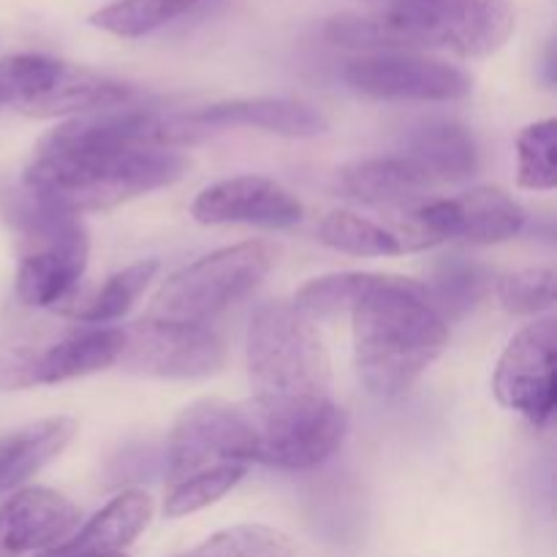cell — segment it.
<instances>
[{"label": "cell", "instance_id": "obj_20", "mask_svg": "<svg viewBox=\"0 0 557 557\" xmlns=\"http://www.w3.org/2000/svg\"><path fill=\"white\" fill-rule=\"evenodd\" d=\"M411 161H417L438 183H462L479 172V147L471 131L455 120H428L406 139Z\"/></svg>", "mask_w": 557, "mask_h": 557}, {"label": "cell", "instance_id": "obj_4", "mask_svg": "<svg viewBox=\"0 0 557 557\" xmlns=\"http://www.w3.org/2000/svg\"><path fill=\"white\" fill-rule=\"evenodd\" d=\"M248 373L253 400L272 408L332 403L330 354L313 321L292 302L256 310L248 330Z\"/></svg>", "mask_w": 557, "mask_h": 557}, {"label": "cell", "instance_id": "obj_29", "mask_svg": "<svg viewBox=\"0 0 557 557\" xmlns=\"http://www.w3.org/2000/svg\"><path fill=\"white\" fill-rule=\"evenodd\" d=\"M484 286H487V275L482 272V267L451 261L435 277V286H428V294L435 308H438V313L449 321L466 313L468 308H473L482 299Z\"/></svg>", "mask_w": 557, "mask_h": 557}, {"label": "cell", "instance_id": "obj_21", "mask_svg": "<svg viewBox=\"0 0 557 557\" xmlns=\"http://www.w3.org/2000/svg\"><path fill=\"white\" fill-rule=\"evenodd\" d=\"M76 422L52 417L0 435V493L22 487L74 441Z\"/></svg>", "mask_w": 557, "mask_h": 557}, {"label": "cell", "instance_id": "obj_24", "mask_svg": "<svg viewBox=\"0 0 557 557\" xmlns=\"http://www.w3.org/2000/svg\"><path fill=\"white\" fill-rule=\"evenodd\" d=\"M319 239L341 253L351 256H397L403 253L400 239L395 232L379 226L370 218L357 215V212L337 210L330 212L319 223Z\"/></svg>", "mask_w": 557, "mask_h": 557}, {"label": "cell", "instance_id": "obj_7", "mask_svg": "<svg viewBox=\"0 0 557 557\" xmlns=\"http://www.w3.org/2000/svg\"><path fill=\"white\" fill-rule=\"evenodd\" d=\"M14 215L30 245L16 270V297L30 308L63 302L85 275L90 259L85 223L79 215L54 210L33 196H25Z\"/></svg>", "mask_w": 557, "mask_h": 557}, {"label": "cell", "instance_id": "obj_14", "mask_svg": "<svg viewBox=\"0 0 557 557\" xmlns=\"http://www.w3.org/2000/svg\"><path fill=\"white\" fill-rule=\"evenodd\" d=\"M302 201L281 183L259 174H239L201 190L190 205L194 221L205 226L248 223V226L288 228L302 221Z\"/></svg>", "mask_w": 557, "mask_h": 557}, {"label": "cell", "instance_id": "obj_9", "mask_svg": "<svg viewBox=\"0 0 557 557\" xmlns=\"http://www.w3.org/2000/svg\"><path fill=\"white\" fill-rule=\"evenodd\" d=\"M256 430L248 403L201 400L185 408L166 441L169 484L223 466L253 460Z\"/></svg>", "mask_w": 557, "mask_h": 557}, {"label": "cell", "instance_id": "obj_27", "mask_svg": "<svg viewBox=\"0 0 557 557\" xmlns=\"http://www.w3.org/2000/svg\"><path fill=\"white\" fill-rule=\"evenodd\" d=\"M557 123L553 117L533 123L517 136V183L528 190H553L557 185Z\"/></svg>", "mask_w": 557, "mask_h": 557}, {"label": "cell", "instance_id": "obj_19", "mask_svg": "<svg viewBox=\"0 0 557 557\" xmlns=\"http://www.w3.org/2000/svg\"><path fill=\"white\" fill-rule=\"evenodd\" d=\"M152 498L145 490H123L114 495L79 533L38 557H120L145 533L152 520Z\"/></svg>", "mask_w": 557, "mask_h": 557}, {"label": "cell", "instance_id": "obj_30", "mask_svg": "<svg viewBox=\"0 0 557 557\" xmlns=\"http://www.w3.org/2000/svg\"><path fill=\"white\" fill-rule=\"evenodd\" d=\"M498 299L509 313L536 315L555 305V272L547 267L509 272L498 281Z\"/></svg>", "mask_w": 557, "mask_h": 557}, {"label": "cell", "instance_id": "obj_18", "mask_svg": "<svg viewBox=\"0 0 557 557\" xmlns=\"http://www.w3.org/2000/svg\"><path fill=\"white\" fill-rule=\"evenodd\" d=\"M185 125L190 128H228V125H248V128L270 131V134L308 139L326 131V120L310 103L292 101V98H237L201 107L185 114Z\"/></svg>", "mask_w": 557, "mask_h": 557}, {"label": "cell", "instance_id": "obj_32", "mask_svg": "<svg viewBox=\"0 0 557 557\" xmlns=\"http://www.w3.org/2000/svg\"><path fill=\"white\" fill-rule=\"evenodd\" d=\"M0 107H3V98H0Z\"/></svg>", "mask_w": 557, "mask_h": 557}, {"label": "cell", "instance_id": "obj_5", "mask_svg": "<svg viewBox=\"0 0 557 557\" xmlns=\"http://www.w3.org/2000/svg\"><path fill=\"white\" fill-rule=\"evenodd\" d=\"M272 261L275 250L267 243H239L215 250L174 272L152 297L147 319L205 326L218 313L248 297L272 270Z\"/></svg>", "mask_w": 557, "mask_h": 557}, {"label": "cell", "instance_id": "obj_16", "mask_svg": "<svg viewBox=\"0 0 557 557\" xmlns=\"http://www.w3.org/2000/svg\"><path fill=\"white\" fill-rule=\"evenodd\" d=\"M341 188L359 205L406 215L430 199L435 180L408 156H381L343 169Z\"/></svg>", "mask_w": 557, "mask_h": 557}, {"label": "cell", "instance_id": "obj_11", "mask_svg": "<svg viewBox=\"0 0 557 557\" xmlns=\"http://www.w3.org/2000/svg\"><path fill=\"white\" fill-rule=\"evenodd\" d=\"M348 85L379 101H460L471 76L457 65L417 52H370L348 60Z\"/></svg>", "mask_w": 557, "mask_h": 557}, {"label": "cell", "instance_id": "obj_8", "mask_svg": "<svg viewBox=\"0 0 557 557\" xmlns=\"http://www.w3.org/2000/svg\"><path fill=\"white\" fill-rule=\"evenodd\" d=\"M525 226V210L500 188H471L455 199H428L400 218L395 237L403 250H422L446 239L498 245Z\"/></svg>", "mask_w": 557, "mask_h": 557}, {"label": "cell", "instance_id": "obj_1", "mask_svg": "<svg viewBox=\"0 0 557 557\" xmlns=\"http://www.w3.org/2000/svg\"><path fill=\"white\" fill-rule=\"evenodd\" d=\"M172 139V125L145 109L79 114L38 141L25 190L71 215L112 210L188 172V158L169 147Z\"/></svg>", "mask_w": 557, "mask_h": 557}, {"label": "cell", "instance_id": "obj_31", "mask_svg": "<svg viewBox=\"0 0 557 557\" xmlns=\"http://www.w3.org/2000/svg\"><path fill=\"white\" fill-rule=\"evenodd\" d=\"M368 3H373V5H386V3H395V0H368Z\"/></svg>", "mask_w": 557, "mask_h": 557}, {"label": "cell", "instance_id": "obj_15", "mask_svg": "<svg viewBox=\"0 0 557 557\" xmlns=\"http://www.w3.org/2000/svg\"><path fill=\"white\" fill-rule=\"evenodd\" d=\"M79 520V506L54 490H16L0 504V557L47 553L63 544Z\"/></svg>", "mask_w": 557, "mask_h": 557}, {"label": "cell", "instance_id": "obj_2", "mask_svg": "<svg viewBox=\"0 0 557 557\" xmlns=\"http://www.w3.org/2000/svg\"><path fill=\"white\" fill-rule=\"evenodd\" d=\"M351 319L359 379L379 397L411 389L449 343V321L411 277L370 272Z\"/></svg>", "mask_w": 557, "mask_h": 557}, {"label": "cell", "instance_id": "obj_3", "mask_svg": "<svg viewBox=\"0 0 557 557\" xmlns=\"http://www.w3.org/2000/svg\"><path fill=\"white\" fill-rule=\"evenodd\" d=\"M515 27L509 0H395L368 14L335 16L326 38L368 52L444 49L457 58H487L509 41Z\"/></svg>", "mask_w": 557, "mask_h": 557}, {"label": "cell", "instance_id": "obj_28", "mask_svg": "<svg viewBox=\"0 0 557 557\" xmlns=\"http://www.w3.org/2000/svg\"><path fill=\"white\" fill-rule=\"evenodd\" d=\"M370 272H341V275H324L313 277L305 283L294 297V308L305 313L308 319H326V315L351 313L354 302L362 297L364 286H368Z\"/></svg>", "mask_w": 557, "mask_h": 557}, {"label": "cell", "instance_id": "obj_33", "mask_svg": "<svg viewBox=\"0 0 557 557\" xmlns=\"http://www.w3.org/2000/svg\"><path fill=\"white\" fill-rule=\"evenodd\" d=\"M120 557H125V555H120Z\"/></svg>", "mask_w": 557, "mask_h": 557}, {"label": "cell", "instance_id": "obj_10", "mask_svg": "<svg viewBox=\"0 0 557 557\" xmlns=\"http://www.w3.org/2000/svg\"><path fill=\"white\" fill-rule=\"evenodd\" d=\"M256 430L253 462L305 471L330 460L346 438L348 419L335 400L310 408H272L248 400Z\"/></svg>", "mask_w": 557, "mask_h": 557}, {"label": "cell", "instance_id": "obj_6", "mask_svg": "<svg viewBox=\"0 0 557 557\" xmlns=\"http://www.w3.org/2000/svg\"><path fill=\"white\" fill-rule=\"evenodd\" d=\"M0 98L27 117H65L128 107L134 90L98 71L49 54L0 58Z\"/></svg>", "mask_w": 557, "mask_h": 557}, {"label": "cell", "instance_id": "obj_17", "mask_svg": "<svg viewBox=\"0 0 557 557\" xmlns=\"http://www.w3.org/2000/svg\"><path fill=\"white\" fill-rule=\"evenodd\" d=\"M123 343L125 330L98 326V330L71 332L49 348L25 346L27 389L30 386L63 384V381L112 368V364H117Z\"/></svg>", "mask_w": 557, "mask_h": 557}, {"label": "cell", "instance_id": "obj_12", "mask_svg": "<svg viewBox=\"0 0 557 557\" xmlns=\"http://www.w3.org/2000/svg\"><path fill=\"white\" fill-rule=\"evenodd\" d=\"M226 359V346L207 326L163 324L145 319L125 330L117 364L128 373L156 379H201L215 373Z\"/></svg>", "mask_w": 557, "mask_h": 557}, {"label": "cell", "instance_id": "obj_13", "mask_svg": "<svg viewBox=\"0 0 557 557\" xmlns=\"http://www.w3.org/2000/svg\"><path fill=\"white\" fill-rule=\"evenodd\" d=\"M555 321H536L511 337L495 368L493 389L500 406L522 413L536 428H544L555 411Z\"/></svg>", "mask_w": 557, "mask_h": 557}, {"label": "cell", "instance_id": "obj_25", "mask_svg": "<svg viewBox=\"0 0 557 557\" xmlns=\"http://www.w3.org/2000/svg\"><path fill=\"white\" fill-rule=\"evenodd\" d=\"M248 468L243 462H223V466L207 468V471L185 476L180 482L169 484L166 504H163V515L177 520V517L196 515V511L207 509V506L218 504L226 493H232L245 476Z\"/></svg>", "mask_w": 557, "mask_h": 557}, {"label": "cell", "instance_id": "obj_22", "mask_svg": "<svg viewBox=\"0 0 557 557\" xmlns=\"http://www.w3.org/2000/svg\"><path fill=\"white\" fill-rule=\"evenodd\" d=\"M156 272V259H145L139 261V264L125 267V270L114 272L87 302L76 305L69 313L74 315L76 321H82V324H107V321L123 319V315L134 308L136 299L145 294V288L150 286Z\"/></svg>", "mask_w": 557, "mask_h": 557}, {"label": "cell", "instance_id": "obj_23", "mask_svg": "<svg viewBox=\"0 0 557 557\" xmlns=\"http://www.w3.org/2000/svg\"><path fill=\"white\" fill-rule=\"evenodd\" d=\"M201 0H112L90 16V25L117 38H141L169 25Z\"/></svg>", "mask_w": 557, "mask_h": 557}, {"label": "cell", "instance_id": "obj_26", "mask_svg": "<svg viewBox=\"0 0 557 557\" xmlns=\"http://www.w3.org/2000/svg\"><path fill=\"white\" fill-rule=\"evenodd\" d=\"M180 557H294V544L277 528L234 525Z\"/></svg>", "mask_w": 557, "mask_h": 557}]
</instances>
